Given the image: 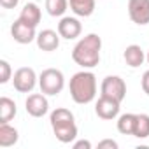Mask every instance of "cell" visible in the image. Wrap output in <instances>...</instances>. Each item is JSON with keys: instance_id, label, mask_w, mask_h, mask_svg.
Wrapping results in <instances>:
<instances>
[{"instance_id": "obj_25", "label": "cell", "mask_w": 149, "mask_h": 149, "mask_svg": "<svg viewBox=\"0 0 149 149\" xmlns=\"http://www.w3.org/2000/svg\"><path fill=\"white\" fill-rule=\"evenodd\" d=\"M19 4V0H0V6L4 9H16Z\"/></svg>"}, {"instance_id": "obj_24", "label": "cell", "mask_w": 149, "mask_h": 149, "mask_svg": "<svg viewBox=\"0 0 149 149\" xmlns=\"http://www.w3.org/2000/svg\"><path fill=\"white\" fill-rule=\"evenodd\" d=\"M140 84H142V90H144V93L149 97V70H146V72H144V76H142V81H140Z\"/></svg>"}, {"instance_id": "obj_11", "label": "cell", "mask_w": 149, "mask_h": 149, "mask_svg": "<svg viewBox=\"0 0 149 149\" xmlns=\"http://www.w3.org/2000/svg\"><path fill=\"white\" fill-rule=\"evenodd\" d=\"M83 32V25L77 18H72V16H63L58 23V33L61 35V39L67 40H74L77 39Z\"/></svg>"}, {"instance_id": "obj_9", "label": "cell", "mask_w": 149, "mask_h": 149, "mask_svg": "<svg viewBox=\"0 0 149 149\" xmlns=\"http://www.w3.org/2000/svg\"><path fill=\"white\" fill-rule=\"evenodd\" d=\"M46 97H47V95H44L42 91H40V93H32V95H28V98H26V102H25V109H26V112H28L32 118H42V116L47 114V111H49V102H47Z\"/></svg>"}, {"instance_id": "obj_18", "label": "cell", "mask_w": 149, "mask_h": 149, "mask_svg": "<svg viewBox=\"0 0 149 149\" xmlns=\"http://www.w3.org/2000/svg\"><path fill=\"white\" fill-rule=\"evenodd\" d=\"M18 109H16V102L11 100L9 97H2L0 98V123H9L14 119Z\"/></svg>"}, {"instance_id": "obj_2", "label": "cell", "mask_w": 149, "mask_h": 149, "mask_svg": "<svg viewBox=\"0 0 149 149\" xmlns=\"http://www.w3.org/2000/svg\"><path fill=\"white\" fill-rule=\"evenodd\" d=\"M102 39L97 33L84 35L72 49V60L83 68H95L100 63Z\"/></svg>"}, {"instance_id": "obj_19", "label": "cell", "mask_w": 149, "mask_h": 149, "mask_svg": "<svg viewBox=\"0 0 149 149\" xmlns=\"http://www.w3.org/2000/svg\"><path fill=\"white\" fill-rule=\"evenodd\" d=\"M68 9V0H46V11L53 18H63Z\"/></svg>"}, {"instance_id": "obj_20", "label": "cell", "mask_w": 149, "mask_h": 149, "mask_svg": "<svg viewBox=\"0 0 149 149\" xmlns=\"http://www.w3.org/2000/svg\"><path fill=\"white\" fill-rule=\"evenodd\" d=\"M133 137H137V139H147L149 137V114H137Z\"/></svg>"}, {"instance_id": "obj_26", "label": "cell", "mask_w": 149, "mask_h": 149, "mask_svg": "<svg viewBox=\"0 0 149 149\" xmlns=\"http://www.w3.org/2000/svg\"><path fill=\"white\" fill-rule=\"evenodd\" d=\"M146 61H147V63H149V51H147V53H146Z\"/></svg>"}, {"instance_id": "obj_8", "label": "cell", "mask_w": 149, "mask_h": 149, "mask_svg": "<svg viewBox=\"0 0 149 149\" xmlns=\"http://www.w3.org/2000/svg\"><path fill=\"white\" fill-rule=\"evenodd\" d=\"M128 16L139 25H149V0H128Z\"/></svg>"}, {"instance_id": "obj_23", "label": "cell", "mask_w": 149, "mask_h": 149, "mask_svg": "<svg viewBox=\"0 0 149 149\" xmlns=\"http://www.w3.org/2000/svg\"><path fill=\"white\" fill-rule=\"evenodd\" d=\"M72 147H74V149H91V142L86 140V139H84V140H83V139H81V140H74V142H72Z\"/></svg>"}, {"instance_id": "obj_17", "label": "cell", "mask_w": 149, "mask_h": 149, "mask_svg": "<svg viewBox=\"0 0 149 149\" xmlns=\"http://www.w3.org/2000/svg\"><path fill=\"white\" fill-rule=\"evenodd\" d=\"M135 123H137V114L126 112V114L118 116L116 126H118V132H119V133H123V135H133Z\"/></svg>"}, {"instance_id": "obj_12", "label": "cell", "mask_w": 149, "mask_h": 149, "mask_svg": "<svg viewBox=\"0 0 149 149\" xmlns=\"http://www.w3.org/2000/svg\"><path fill=\"white\" fill-rule=\"evenodd\" d=\"M60 39H61V35L58 33V30L54 32V30H49L47 28V30H42V32L37 33L35 42H37V47L40 51L51 53V51H56L60 47Z\"/></svg>"}, {"instance_id": "obj_1", "label": "cell", "mask_w": 149, "mask_h": 149, "mask_svg": "<svg viewBox=\"0 0 149 149\" xmlns=\"http://www.w3.org/2000/svg\"><path fill=\"white\" fill-rule=\"evenodd\" d=\"M70 97L72 100L79 104V105H86L90 102L95 100L97 97V77L90 68H83L81 72H76L70 77Z\"/></svg>"}, {"instance_id": "obj_15", "label": "cell", "mask_w": 149, "mask_h": 149, "mask_svg": "<svg viewBox=\"0 0 149 149\" xmlns=\"http://www.w3.org/2000/svg\"><path fill=\"white\" fill-rule=\"evenodd\" d=\"M70 11L79 16V18H88L95 13V0H68Z\"/></svg>"}, {"instance_id": "obj_7", "label": "cell", "mask_w": 149, "mask_h": 149, "mask_svg": "<svg viewBox=\"0 0 149 149\" xmlns=\"http://www.w3.org/2000/svg\"><path fill=\"white\" fill-rule=\"evenodd\" d=\"M119 109H121V102H118L114 98H109V97H104V95H100V98L95 104V112L104 121L116 119L119 116Z\"/></svg>"}, {"instance_id": "obj_4", "label": "cell", "mask_w": 149, "mask_h": 149, "mask_svg": "<svg viewBox=\"0 0 149 149\" xmlns=\"http://www.w3.org/2000/svg\"><path fill=\"white\" fill-rule=\"evenodd\" d=\"M39 88L47 97H56L65 88V76L58 68H46L39 76Z\"/></svg>"}, {"instance_id": "obj_13", "label": "cell", "mask_w": 149, "mask_h": 149, "mask_svg": "<svg viewBox=\"0 0 149 149\" xmlns=\"http://www.w3.org/2000/svg\"><path fill=\"white\" fill-rule=\"evenodd\" d=\"M123 58H125V61H126L128 67L137 68V67H140L146 61V53H144V49L140 46L130 44V46H126V49L123 53Z\"/></svg>"}, {"instance_id": "obj_14", "label": "cell", "mask_w": 149, "mask_h": 149, "mask_svg": "<svg viewBox=\"0 0 149 149\" xmlns=\"http://www.w3.org/2000/svg\"><path fill=\"white\" fill-rule=\"evenodd\" d=\"M40 18H42V13H40V7H39L35 2L25 4V7H23L21 13H19V19L25 21L26 25L35 26V28H37V25L40 23Z\"/></svg>"}, {"instance_id": "obj_6", "label": "cell", "mask_w": 149, "mask_h": 149, "mask_svg": "<svg viewBox=\"0 0 149 149\" xmlns=\"http://www.w3.org/2000/svg\"><path fill=\"white\" fill-rule=\"evenodd\" d=\"M100 95L123 102L126 97V83L119 76H107L100 84Z\"/></svg>"}, {"instance_id": "obj_5", "label": "cell", "mask_w": 149, "mask_h": 149, "mask_svg": "<svg viewBox=\"0 0 149 149\" xmlns=\"http://www.w3.org/2000/svg\"><path fill=\"white\" fill-rule=\"evenodd\" d=\"M37 83H39V77H37V74L32 67H21L13 76L14 90L19 93H32L33 88L37 86Z\"/></svg>"}, {"instance_id": "obj_10", "label": "cell", "mask_w": 149, "mask_h": 149, "mask_svg": "<svg viewBox=\"0 0 149 149\" xmlns=\"http://www.w3.org/2000/svg\"><path fill=\"white\" fill-rule=\"evenodd\" d=\"M11 35L18 44H30L37 39V32L35 26L26 25L25 21H21L19 18L11 25Z\"/></svg>"}, {"instance_id": "obj_22", "label": "cell", "mask_w": 149, "mask_h": 149, "mask_svg": "<svg viewBox=\"0 0 149 149\" xmlns=\"http://www.w3.org/2000/svg\"><path fill=\"white\" fill-rule=\"evenodd\" d=\"M98 149H118V142L112 139H105V140L98 142Z\"/></svg>"}, {"instance_id": "obj_3", "label": "cell", "mask_w": 149, "mask_h": 149, "mask_svg": "<svg viewBox=\"0 0 149 149\" xmlns=\"http://www.w3.org/2000/svg\"><path fill=\"white\" fill-rule=\"evenodd\" d=\"M49 123L53 128L54 137L61 142V144H70L77 139V125H76V118L74 114L65 109V107H58L51 112L49 116Z\"/></svg>"}, {"instance_id": "obj_16", "label": "cell", "mask_w": 149, "mask_h": 149, "mask_svg": "<svg viewBox=\"0 0 149 149\" xmlns=\"http://www.w3.org/2000/svg\"><path fill=\"white\" fill-rule=\"evenodd\" d=\"M19 140V133L9 123H0V147H11Z\"/></svg>"}, {"instance_id": "obj_21", "label": "cell", "mask_w": 149, "mask_h": 149, "mask_svg": "<svg viewBox=\"0 0 149 149\" xmlns=\"http://www.w3.org/2000/svg\"><path fill=\"white\" fill-rule=\"evenodd\" d=\"M13 79V68L7 60H0V84H6Z\"/></svg>"}]
</instances>
